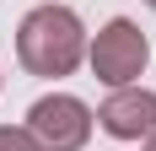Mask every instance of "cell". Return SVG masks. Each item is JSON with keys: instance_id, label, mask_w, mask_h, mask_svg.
Returning <instances> with one entry per match:
<instances>
[{"instance_id": "obj_1", "label": "cell", "mask_w": 156, "mask_h": 151, "mask_svg": "<svg viewBox=\"0 0 156 151\" xmlns=\"http://www.w3.org/2000/svg\"><path fill=\"white\" fill-rule=\"evenodd\" d=\"M16 60L32 76H70L86 60V27L70 6H38L16 27Z\"/></svg>"}, {"instance_id": "obj_2", "label": "cell", "mask_w": 156, "mask_h": 151, "mask_svg": "<svg viewBox=\"0 0 156 151\" xmlns=\"http://www.w3.org/2000/svg\"><path fill=\"white\" fill-rule=\"evenodd\" d=\"M92 124H97V113L70 92L38 97L27 108V135L38 140V151H81L92 140Z\"/></svg>"}, {"instance_id": "obj_3", "label": "cell", "mask_w": 156, "mask_h": 151, "mask_svg": "<svg viewBox=\"0 0 156 151\" xmlns=\"http://www.w3.org/2000/svg\"><path fill=\"white\" fill-rule=\"evenodd\" d=\"M86 60H92L97 81H108V87H135V76L151 60V43H145V32L135 27L129 16H113L108 27L97 32V43L86 49Z\"/></svg>"}, {"instance_id": "obj_4", "label": "cell", "mask_w": 156, "mask_h": 151, "mask_svg": "<svg viewBox=\"0 0 156 151\" xmlns=\"http://www.w3.org/2000/svg\"><path fill=\"white\" fill-rule=\"evenodd\" d=\"M97 124H102L113 140L156 135V92H145V87H113V97L97 108Z\"/></svg>"}, {"instance_id": "obj_5", "label": "cell", "mask_w": 156, "mask_h": 151, "mask_svg": "<svg viewBox=\"0 0 156 151\" xmlns=\"http://www.w3.org/2000/svg\"><path fill=\"white\" fill-rule=\"evenodd\" d=\"M0 151H38V140L27 130H11V124H0Z\"/></svg>"}, {"instance_id": "obj_6", "label": "cell", "mask_w": 156, "mask_h": 151, "mask_svg": "<svg viewBox=\"0 0 156 151\" xmlns=\"http://www.w3.org/2000/svg\"><path fill=\"white\" fill-rule=\"evenodd\" d=\"M145 151H156V135H145Z\"/></svg>"}, {"instance_id": "obj_7", "label": "cell", "mask_w": 156, "mask_h": 151, "mask_svg": "<svg viewBox=\"0 0 156 151\" xmlns=\"http://www.w3.org/2000/svg\"><path fill=\"white\" fill-rule=\"evenodd\" d=\"M145 6H151V11H156V0H145Z\"/></svg>"}]
</instances>
